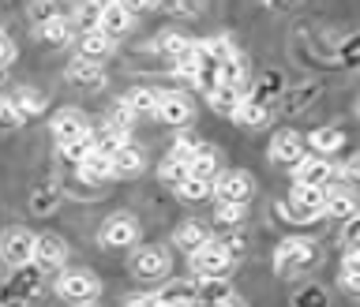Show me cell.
Listing matches in <instances>:
<instances>
[{
	"label": "cell",
	"mask_w": 360,
	"mask_h": 307,
	"mask_svg": "<svg viewBox=\"0 0 360 307\" xmlns=\"http://www.w3.org/2000/svg\"><path fill=\"white\" fill-rule=\"evenodd\" d=\"M64 79H68L72 86H79V90H101V86L109 83L105 67H101V64H90V60H79V56L64 67Z\"/></svg>",
	"instance_id": "cell-15"
},
{
	"label": "cell",
	"mask_w": 360,
	"mask_h": 307,
	"mask_svg": "<svg viewBox=\"0 0 360 307\" xmlns=\"http://www.w3.org/2000/svg\"><path fill=\"white\" fill-rule=\"evenodd\" d=\"M244 101V90H233V86H210L207 90V105L210 109H218V112H225V117H233V109Z\"/></svg>",
	"instance_id": "cell-30"
},
{
	"label": "cell",
	"mask_w": 360,
	"mask_h": 307,
	"mask_svg": "<svg viewBox=\"0 0 360 307\" xmlns=\"http://www.w3.org/2000/svg\"><path fill=\"white\" fill-rule=\"evenodd\" d=\"M15 56H19V45H15V38H11L8 30H0V67L15 64Z\"/></svg>",
	"instance_id": "cell-39"
},
{
	"label": "cell",
	"mask_w": 360,
	"mask_h": 307,
	"mask_svg": "<svg viewBox=\"0 0 360 307\" xmlns=\"http://www.w3.org/2000/svg\"><path fill=\"white\" fill-rule=\"evenodd\" d=\"M22 124L27 120L19 117V109L11 105V98L0 94V131H15V128H22Z\"/></svg>",
	"instance_id": "cell-35"
},
{
	"label": "cell",
	"mask_w": 360,
	"mask_h": 307,
	"mask_svg": "<svg viewBox=\"0 0 360 307\" xmlns=\"http://www.w3.org/2000/svg\"><path fill=\"white\" fill-rule=\"evenodd\" d=\"M244 218H248V207H233V202H218V210H214L218 225H240Z\"/></svg>",
	"instance_id": "cell-36"
},
{
	"label": "cell",
	"mask_w": 360,
	"mask_h": 307,
	"mask_svg": "<svg viewBox=\"0 0 360 307\" xmlns=\"http://www.w3.org/2000/svg\"><path fill=\"white\" fill-rule=\"evenodd\" d=\"M68 263V244L56 233H38L34 236V266L38 270H60Z\"/></svg>",
	"instance_id": "cell-12"
},
{
	"label": "cell",
	"mask_w": 360,
	"mask_h": 307,
	"mask_svg": "<svg viewBox=\"0 0 360 307\" xmlns=\"http://www.w3.org/2000/svg\"><path fill=\"white\" fill-rule=\"evenodd\" d=\"M0 263L4 266H30L34 263V233L22 229V225H8L0 229Z\"/></svg>",
	"instance_id": "cell-4"
},
{
	"label": "cell",
	"mask_w": 360,
	"mask_h": 307,
	"mask_svg": "<svg viewBox=\"0 0 360 307\" xmlns=\"http://www.w3.org/2000/svg\"><path fill=\"white\" fill-rule=\"evenodd\" d=\"M158 307H169V303H195V281H165L162 289L154 292Z\"/></svg>",
	"instance_id": "cell-26"
},
{
	"label": "cell",
	"mask_w": 360,
	"mask_h": 307,
	"mask_svg": "<svg viewBox=\"0 0 360 307\" xmlns=\"http://www.w3.org/2000/svg\"><path fill=\"white\" fill-rule=\"evenodd\" d=\"M98 292H101V281H98V274H90V270H64V274L56 277V296L72 300L75 307L94 303Z\"/></svg>",
	"instance_id": "cell-8"
},
{
	"label": "cell",
	"mask_w": 360,
	"mask_h": 307,
	"mask_svg": "<svg viewBox=\"0 0 360 307\" xmlns=\"http://www.w3.org/2000/svg\"><path fill=\"white\" fill-rule=\"evenodd\" d=\"M120 101L131 109V117H154L158 101H162V90L158 86H131Z\"/></svg>",
	"instance_id": "cell-21"
},
{
	"label": "cell",
	"mask_w": 360,
	"mask_h": 307,
	"mask_svg": "<svg viewBox=\"0 0 360 307\" xmlns=\"http://www.w3.org/2000/svg\"><path fill=\"white\" fill-rule=\"evenodd\" d=\"M90 143H94V150H98V154L112 157L117 150H124V146L131 143V135H128V131H120V128H112V124H101L98 131H90Z\"/></svg>",
	"instance_id": "cell-22"
},
{
	"label": "cell",
	"mask_w": 360,
	"mask_h": 307,
	"mask_svg": "<svg viewBox=\"0 0 360 307\" xmlns=\"http://www.w3.org/2000/svg\"><path fill=\"white\" fill-rule=\"evenodd\" d=\"M38 38H41V41H49V45H68V41H75V27L68 22V15L60 11L56 19L41 22V27H38Z\"/></svg>",
	"instance_id": "cell-29"
},
{
	"label": "cell",
	"mask_w": 360,
	"mask_h": 307,
	"mask_svg": "<svg viewBox=\"0 0 360 307\" xmlns=\"http://www.w3.org/2000/svg\"><path fill=\"white\" fill-rule=\"evenodd\" d=\"M195 150H199V139H195L191 131H184V135H176V139H173V150H169V157H176V162L188 165V157L195 154Z\"/></svg>",
	"instance_id": "cell-34"
},
{
	"label": "cell",
	"mask_w": 360,
	"mask_h": 307,
	"mask_svg": "<svg viewBox=\"0 0 360 307\" xmlns=\"http://www.w3.org/2000/svg\"><path fill=\"white\" fill-rule=\"evenodd\" d=\"M210 307H248V303H244V300H240V296H236V292H233L229 300H221V303H210Z\"/></svg>",
	"instance_id": "cell-43"
},
{
	"label": "cell",
	"mask_w": 360,
	"mask_h": 307,
	"mask_svg": "<svg viewBox=\"0 0 360 307\" xmlns=\"http://www.w3.org/2000/svg\"><path fill=\"white\" fill-rule=\"evenodd\" d=\"M233 120L240 124V128H266V120H270V105H259V101L244 98L240 105L233 109Z\"/></svg>",
	"instance_id": "cell-28"
},
{
	"label": "cell",
	"mask_w": 360,
	"mask_h": 307,
	"mask_svg": "<svg viewBox=\"0 0 360 307\" xmlns=\"http://www.w3.org/2000/svg\"><path fill=\"white\" fill-rule=\"evenodd\" d=\"M270 162H278V165H297L300 157H304V135L300 131H292V128H281L274 131V139H270Z\"/></svg>",
	"instance_id": "cell-14"
},
{
	"label": "cell",
	"mask_w": 360,
	"mask_h": 307,
	"mask_svg": "<svg viewBox=\"0 0 360 307\" xmlns=\"http://www.w3.org/2000/svg\"><path fill=\"white\" fill-rule=\"evenodd\" d=\"M184 176H188V165L176 162V157H165V162L158 165V180H162V184H169V188H176Z\"/></svg>",
	"instance_id": "cell-33"
},
{
	"label": "cell",
	"mask_w": 360,
	"mask_h": 307,
	"mask_svg": "<svg viewBox=\"0 0 360 307\" xmlns=\"http://www.w3.org/2000/svg\"><path fill=\"white\" fill-rule=\"evenodd\" d=\"M135 27V15L131 8L124 4V0H112V4H101V19H98V30L105 34V38H124V34H131Z\"/></svg>",
	"instance_id": "cell-13"
},
{
	"label": "cell",
	"mask_w": 360,
	"mask_h": 307,
	"mask_svg": "<svg viewBox=\"0 0 360 307\" xmlns=\"http://www.w3.org/2000/svg\"><path fill=\"white\" fill-rule=\"evenodd\" d=\"M207 240H210V229H207L202 221H195V218L180 221V225H176V233H173V244H176V247H184L188 255L195 252V247H202Z\"/></svg>",
	"instance_id": "cell-23"
},
{
	"label": "cell",
	"mask_w": 360,
	"mask_h": 307,
	"mask_svg": "<svg viewBox=\"0 0 360 307\" xmlns=\"http://www.w3.org/2000/svg\"><path fill=\"white\" fill-rule=\"evenodd\" d=\"M184 202H202V199H210V180H195V176H184L180 184L173 188Z\"/></svg>",
	"instance_id": "cell-31"
},
{
	"label": "cell",
	"mask_w": 360,
	"mask_h": 307,
	"mask_svg": "<svg viewBox=\"0 0 360 307\" xmlns=\"http://www.w3.org/2000/svg\"><path fill=\"white\" fill-rule=\"evenodd\" d=\"M0 307H4V300H0Z\"/></svg>",
	"instance_id": "cell-46"
},
{
	"label": "cell",
	"mask_w": 360,
	"mask_h": 307,
	"mask_svg": "<svg viewBox=\"0 0 360 307\" xmlns=\"http://www.w3.org/2000/svg\"><path fill=\"white\" fill-rule=\"evenodd\" d=\"M221 173V157L218 150H214L210 143H199V150L188 157V176H195V180H214Z\"/></svg>",
	"instance_id": "cell-18"
},
{
	"label": "cell",
	"mask_w": 360,
	"mask_h": 307,
	"mask_svg": "<svg viewBox=\"0 0 360 307\" xmlns=\"http://www.w3.org/2000/svg\"><path fill=\"white\" fill-rule=\"evenodd\" d=\"M169 270H173V255L162 244H146L131 255V274L139 281H165Z\"/></svg>",
	"instance_id": "cell-7"
},
{
	"label": "cell",
	"mask_w": 360,
	"mask_h": 307,
	"mask_svg": "<svg viewBox=\"0 0 360 307\" xmlns=\"http://www.w3.org/2000/svg\"><path fill=\"white\" fill-rule=\"evenodd\" d=\"M124 307H158V300H154V292H135V296L124 300Z\"/></svg>",
	"instance_id": "cell-42"
},
{
	"label": "cell",
	"mask_w": 360,
	"mask_h": 307,
	"mask_svg": "<svg viewBox=\"0 0 360 307\" xmlns=\"http://www.w3.org/2000/svg\"><path fill=\"white\" fill-rule=\"evenodd\" d=\"M75 173H79L83 184H109V180H112V157L94 150L90 157H83V162L75 165Z\"/></svg>",
	"instance_id": "cell-20"
},
{
	"label": "cell",
	"mask_w": 360,
	"mask_h": 307,
	"mask_svg": "<svg viewBox=\"0 0 360 307\" xmlns=\"http://www.w3.org/2000/svg\"><path fill=\"white\" fill-rule=\"evenodd\" d=\"M90 154H94V143H90V139H83V143H72V146H60V157H64V162H83V157H90Z\"/></svg>",
	"instance_id": "cell-38"
},
{
	"label": "cell",
	"mask_w": 360,
	"mask_h": 307,
	"mask_svg": "<svg viewBox=\"0 0 360 307\" xmlns=\"http://www.w3.org/2000/svg\"><path fill=\"white\" fill-rule=\"evenodd\" d=\"M60 15V8L56 4H30V19H34V27H41V22H49Z\"/></svg>",
	"instance_id": "cell-41"
},
{
	"label": "cell",
	"mask_w": 360,
	"mask_h": 307,
	"mask_svg": "<svg viewBox=\"0 0 360 307\" xmlns=\"http://www.w3.org/2000/svg\"><path fill=\"white\" fill-rule=\"evenodd\" d=\"M304 146H308L315 157H326V162H330V154H338L345 146V131L342 128H315Z\"/></svg>",
	"instance_id": "cell-19"
},
{
	"label": "cell",
	"mask_w": 360,
	"mask_h": 307,
	"mask_svg": "<svg viewBox=\"0 0 360 307\" xmlns=\"http://www.w3.org/2000/svg\"><path fill=\"white\" fill-rule=\"evenodd\" d=\"M210 195L218 202H233V207H248V199L255 195V180L248 169H221L210 180Z\"/></svg>",
	"instance_id": "cell-1"
},
{
	"label": "cell",
	"mask_w": 360,
	"mask_h": 307,
	"mask_svg": "<svg viewBox=\"0 0 360 307\" xmlns=\"http://www.w3.org/2000/svg\"><path fill=\"white\" fill-rule=\"evenodd\" d=\"M90 117L83 109H75V105H64V109H56L53 117H49V135L56 139V146H72V143H83L90 139Z\"/></svg>",
	"instance_id": "cell-2"
},
{
	"label": "cell",
	"mask_w": 360,
	"mask_h": 307,
	"mask_svg": "<svg viewBox=\"0 0 360 307\" xmlns=\"http://www.w3.org/2000/svg\"><path fill=\"white\" fill-rule=\"evenodd\" d=\"M143 169H146V154H143V146L128 143L124 150L112 154V180H131V176H139Z\"/></svg>",
	"instance_id": "cell-16"
},
{
	"label": "cell",
	"mask_w": 360,
	"mask_h": 307,
	"mask_svg": "<svg viewBox=\"0 0 360 307\" xmlns=\"http://www.w3.org/2000/svg\"><path fill=\"white\" fill-rule=\"evenodd\" d=\"M154 117L162 124H173V128H188L195 120V101L184 90H162V101H158Z\"/></svg>",
	"instance_id": "cell-10"
},
{
	"label": "cell",
	"mask_w": 360,
	"mask_h": 307,
	"mask_svg": "<svg viewBox=\"0 0 360 307\" xmlns=\"http://www.w3.org/2000/svg\"><path fill=\"white\" fill-rule=\"evenodd\" d=\"M98 244L105 252H124V247H135L139 244V221L131 214H109L98 229Z\"/></svg>",
	"instance_id": "cell-5"
},
{
	"label": "cell",
	"mask_w": 360,
	"mask_h": 307,
	"mask_svg": "<svg viewBox=\"0 0 360 307\" xmlns=\"http://www.w3.org/2000/svg\"><path fill=\"white\" fill-rule=\"evenodd\" d=\"M191 270H195V277H229L233 255L221 247L218 236H210L202 247H195V252H191Z\"/></svg>",
	"instance_id": "cell-6"
},
{
	"label": "cell",
	"mask_w": 360,
	"mask_h": 307,
	"mask_svg": "<svg viewBox=\"0 0 360 307\" xmlns=\"http://www.w3.org/2000/svg\"><path fill=\"white\" fill-rule=\"evenodd\" d=\"M105 124H112V128H120V131H131L135 117H131V109L124 105V101H117V105L109 109V120H105Z\"/></svg>",
	"instance_id": "cell-37"
},
{
	"label": "cell",
	"mask_w": 360,
	"mask_h": 307,
	"mask_svg": "<svg viewBox=\"0 0 360 307\" xmlns=\"http://www.w3.org/2000/svg\"><path fill=\"white\" fill-rule=\"evenodd\" d=\"M323 188H300V184H292L289 191V199H285V218L289 221H319L326 218L323 214Z\"/></svg>",
	"instance_id": "cell-9"
},
{
	"label": "cell",
	"mask_w": 360,
	"mask_h": 307,
	"mask_svg": "<svg viewBox=\"0 0 360 307\" xmlns=\"http://www.w3.org/2000/svg\"><path fill=\"white\" fill-rule=\"evenodd\" d=\"M169 307H195V303H169Z\"/></svg>",
	"instance_id": "cell-44"
},
{
	"label": "cell",
	"mask_w": 360,
	"mask_h": 307,
	"mask_svg": "<svg viewBox=\"0 0 360 307\" xmlns=\"http://www.w3.org/2000/svg\"><path fill=\"white\" fill-rule=\"evenodd\" d=\"M154 45H158V53H165V56H173V60H176V56L191 45V38H188V34H180V30H165V34H158Z\"/></svg>",
	"instance_id": "cell-32"
},
{
	"label": "cell",
	"mask_w": 360,
	"mask_h": 307,
	"mask_svg": "<svg viewBox=\"0 0 360 307\" xmlns=\"http://www.w3.org/2000/svg\"><path fill=\"white\" fill-rule=\"evenodd\" d=\"M79 307H98V303H79Z\"/></svg>",
	"instance_id": "cell-45"
},
{
	"label": "cell",
	"mask_w": 360,
	"mask_h": 307,
	"mask_svg": "<svg viewBox=\"0 0 360 307\" xmlns=\"http://www.w3.org/2000/svg\"><path fill=\"white\" fill-rule=\"evenodd\" d=\"M30 210H34V214H53V210H56V191H53V188L38 191V195L30 199Z\"/></svg>",
	"instance_id": "cell-40"
},
{
	"label": "cell",
	"mask_w": 360,
	"mask_h": 307,
	"mask_svg": "<svg viewBox=\"0 0 360 307\" xmlns=\"http://www.w3.org/2000/svg\"><path fill=\"white\" fill-rule=\"evenodd\" d=\"M233 296V285H229V277H199L195 281V303H221V300H229Z\"/></svg>",
	"instance_id": "cell-27"
},
{
	"label": "cell",
	"mask_w": 360,
	"mask_h": 307,
	"mask_svg": "<svg viewBox=\"0 0 360 307\" xmlns=\"http://www.w3.org/2000/svg\"><path fill=\"white\" fill-rule=\"evenodd\" d=\"M75 45H79V60H90V64H101L112 49H117V41L105 38L101 30H86V34H79Z\"/></svg>",
	"instance_id": "cell-17"
},
{
	"label": "cell",
	"mask_w": 360,
	"mask_h": 307,
	"mask_svg": "<svg viewBox=\"0 0 360 307\" xmlns=\"http://www.w3.org/2000/svg\"><path fill=\"white\" fill-rule=\"evenodd\" d=\"M338 173V165H330L326 157H315V154H304L297 165H292V184H300V188H326L334 180Z\"/></svg>",
	"instance_id": "cell-11"
},
{
	"label": "cell",
	"mask_w": 360,
	"mask_h": 307,
	"mask_svg": "<svg viewBox=\"0 0 360 307\" xmlns=\"http://www.w3.org/2000/svg\"><path fill=\"white\" fill-rule=\"evenodd\" d=\"M11 105L19 109V117H38V112H45V105H49V98H45V90H34V86H19L15 94H11Z\"/></svg>",
	"instance_id": "cell-25"
},
{
	"label": "cell",
	"mask_w": 360,
	"mask_h": 307,
	"mask_svg": "<svg viewBox=\"0 0 360 307\" xmlns=\"http://www.w3.org/2000/svg\"><path fill=\"white\" fill-rule=\"evenodd\" d=\"M323 214H330V218H356V199L353 191H342V188H323Z\"/></svg>",
	"instance_id": "cell-24"
},
{
	"label": "cell",
	"mask_w": 360,
	"mask_h": 307,
	"mask_svg": "<svg viewBox=\"0 0 360 307\" xmlns=\"http://www.w3.org/2000/svg\"><path fill=\"white\" fill-rule=\"evenodd\" d=\"M315 259H319V247H315L311 240H304V236H289V240H281L278 252H274V270L281 277H289V274L308 270Z\"/></svg>",
	"instance_id": "cell-3"
}]
</instances>
